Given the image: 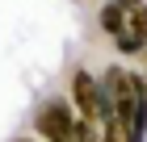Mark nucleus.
I'll return each instance as SVG.
<instances>
[{"label": "nucleus", "instance_id": "nucleus-1", "mask_svg": "<svg viewBox=\"0 0 147 142\" xmlns=\"http://www.w3.org/2000/svg\"><path fill=\"white\" fill-rule=\"evenodd\" d=\"M101 92L109 96L113 117L143 142V125H147V84H143V75L126 71V67H105Z\"/></svg>", "mask_w": 147, "mask_h": 142}, {"label": "nucleus", "instance_id": "nucleus-2", "mask_svg": "<svg viewBox=\"0 0 147 142\" xmlns=\"http://www.w3.org/2000/svg\"><path fill=\"white\" fill-rule=\"evenodd\" d=\"M67 100H71V109H76L80 121H92V125H105V121L113 117V105L109 96L101 92V79L92 75L88 67H76L67 79Z\"/></svg>", "mask_w": 147, "mask_h": 142}, {"label": "nucleus", "instance_id": "nucleus-3", "mask_svg": "<svg viewBox=\"0 0 147 142\" xmlns=\"http://www.w3.org/2000/svg\"><path fill=\"white\" fill-rule=\"evenodd\" d=\"M76 125H80V117H76V109H71L67 96L42 100V109L34 113V134L46 138V142H71L76 138Z\"/></svg>", "mask_w": 147, "mask_h": 142}, {"label": "nucleus", "instance_id": "nucleus-4", "mask_svg": "<svg viewBox=\"0 0 147 142\" xmlns=\"http://www.w3.org/2000/svg\"><path fill=\"white\" fill-rule=\"evenodd\" d=\"M126 13H130V9H126L122 0H109V4L97 13V21H101V29H105V33H113V38H118V33L126 29Z\"/></svg>", "mask_w": 147, "mask_h": 142}, {"label": "nucleus", "instance_id": "nucleus-5", "mask_svg": "<svg viewBox=\"0 0 147 142\" xmlns=\"http://www.w3.org/2000/svg\"><path fill=\"white\" fill-rule=\"evenodd\" d=\"M126 29H130V33H139V38L147 42V0H139L135 9L126 13Z\"/></svg>", "mask_w": 147, "mask_h": 142}, {"label": "nucleus", "instance_id": "nucleus-6", "mask_svg": "<svg viewBox=\"0 0 147 142\" xmlns=\"http://www.w3.org/2000/svg\"><path fill=\"white\" fill-rule=\"evenodd\" d=\"M101 142H139V138H135L130 130H126V125H122L118 117H109V121L101 125Z\"/></svg>", "mask_w": 147, "mask_h": 142}, {"label": "nucleus", "instance_id": "nucleus-7", "mask_svg": "<svg viewBox=\"0 0 147 142\" xmlns=\"http://www.w3.org/2000/svg\"><path fill=\"white\" fill-rule=\"evenodd\" d=\"M113 42H118V55H139V50H143V38H139V33H130V29H122L118 33V38H113Z\"/></svg>", "mask_w": 147, "mask_h": 142}, {"label": "nucleus", "instance_id": "nucleus-8", "mask_svg": "<svg viewBox=\"0 0 147 142\" xmlns=\"http://www.w3.org/2000/svg\"><path fill=\"white\" fill-rule=\"evenodd\" d=\"M122 4H126V9H135V4H139V0H122Z\"/></svg>", "mask_w": 147, "mask_h": 142}, {"label": "nucleus", "instance_id": "nucleus-9", "mask_svg": "<svg viewBox=\"0 0 147 142\" xmlns=\"http://www.w3.org/2000/svg\"><path fill=\"white\" fill-rule=\"evenodd\" d=\"M17 142H30V138H17Z\"/></svg>", "mask_w": 147, "mask_h": 142}, {"label": "nucleus", "instance_id": "nucleus-10", "mask_svg": "<svg viewBox=\"0 0 147 142\" xmlns=\"http://www.w3.org/2000/svg\"><path fill=\"white\" fill-rule=\"evenodd\" d=\"M143 79H147V75H143Z\"/></svg>", "mask_w": 147, "mask_h": 142}]
</instances>
